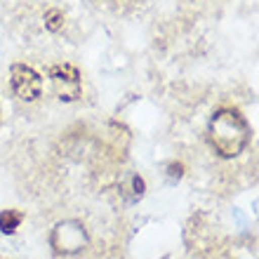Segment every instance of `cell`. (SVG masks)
Segmentation results:
<instances>
[{"instance_id":"cell-1","label":"cell","mask_w":259,"mask_h":259,"mask_svg":"<svg viewBox=\"0 0 259 259\" xmlns=\"http://www.w3.org/2000/svg\"><path fill=\"white\" fill-rule=\"evenodd\" d=\"M250 125L238 109L222 106L207 120V142L219 158H238L250 144Z\"/></svg>"},{"instance_id":"cell-3","label":"cell","mask_w":259,"mask_h":259,"mask_svg":"<svg viewBox=\"0 0 259 259\" xmlns=\"http://www.w3.org/2000/svg\"><path fill=\"white\" fill-rule=\"evenodd\" d=\"M50 85L57 99L62 102H78L82 95V78L80 71L73 64H55L50 66Z\"/></svg>"},{"instance_id":"cell-4","label":"cell","mask_w":259,"mask_h":259,"mask_svg":"<svg viewBox=\"0 0 259 259\" xmlns=\"http://www.w3.org/2000/svg\"><path fill=\"white\" fill-rule=\"evenodd\" d=\"M10 85L21 102H35L42 95V78L28 64H12L10 66Z\"/></svg>"},{"instance_id":"cell-5","label":"cell","mask_w":259,"mask_h":259,"mask_svg":"<svg viewBox=\"0 0 259 259\" xmlns=\"http://www.w3.org/2000/svg\"><path fill=\"white\" fill-rule=\"evenodd\" d=\"M120 198H123L125 203L135 205L139 203L144 198V193H146V182H144L139 175H135V172H130V175H125L123 182H120Z\"/></svg>"},{"instance_id":"cell-7","label":"cell","mask_w":259,"mask_h":259,"mask_svg":"<svg viewBox=\"0 0 259 259\" xmlns=\"http://www.w3.org/2000/svg\"><path fill=\"white\" fill-rule=\"evenodd\" d=\"M45 26H48L50 31H59V28L64 26V14L59 12V10H48V12H45Z\"/></svg>"},{"instance_id":"cell-6","label":"cell","mask_w":259,"mask_h":259,"mask_svg":"<svg viewBox=\"0 0 259 259\" xmlns=\"http://www.w3.org/2000/svg\"><path fill=\"white\" fill-rule=\"evenodd\" d=\"M21 222H24V214L19 210H3L0 212V233L12 236V233H17Z\"/></svg>"},{"instance_id":"cell-2","label":"cell","mask_w":259,"mask_h":259,"mask_svg":"<svg viewBox=\"0 0 259 259\" xmlns=\"http://www.w3.org/2000/svg\"><path fill=\"white\" fill-rule=\"evenodd\" d=\"M90 245L88 229L78 219H62L50 231V247L57 257H73Z\"/></svg>"}]
</instances>
